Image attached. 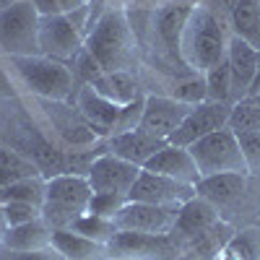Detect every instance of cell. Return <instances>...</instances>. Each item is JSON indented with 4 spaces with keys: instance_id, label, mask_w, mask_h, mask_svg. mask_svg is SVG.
<instances>
[{
    "instance_id": "5b68a950",
    "label": "cell",
    "mask_w": 260,
    "mask_h": 260,
    "mask_svg": "<svg viewBox=\"0 0 260 260\" xmlns=\"http://www.w3.org/2000/svg\"><path fill=\"white\" fill-rule=\"evenodd\" d=\"M195 164H198L201 177L208 175H224V172H237V175H250V161L245 156V148L240 143V136L232 127L213 130L206 138L187 146Z\"/></svg>"
},
{
    "instance_id": "277c9868",
    "label": "cell",
    "mask_w": 260,
    "mask_h": 260,
    "mask_svg": "<svg viewBox=\"0 0 260 260\" xmlns=\"http://www.w3.org/2000/svg\"><path fill=\"white\" fill-rule=\"evenodd\" d=\"M16 73L21 76L29 89L42 96L45 102H68L76 89V76L71 65L45 55H26V57H11Z\"/></svg>"
},
{
    "instance_id": "cb8c5ba5",
    "label": "cell",
    "mask_w": 260,
    "mask_h": 260,
    "mask_svg": "<svg viewBox=\"0 0 260 260\" xmlns=\"http://www.w3.org/2000/svg\"><path fill=\"white\" fill-rule=\"evenodd\" d=\"M232 34L260 50V0H237L229 8Z\"/></svg>"
},
{
    "instance_id": "3957f363",
    "label": "cell",
    "mask_w": 260,
    "mask_h": 260,
    "mask_svg": "<svg viewBox=\"0 0 260 260\" xmlns=\"http://www.w3.org/2000/svg\"><path fill=\"white\" fill-rule=\"evenodd\" d=\"M91 185L86 177L78 175H55L47 180L45 203H42V216L52 229H71L76 219L89 211L91 201Z\"/></svg>"
},
{
    "instance_id": "83f0119b",
    "label": "cell",
    "mask_w": 260,
    "mask_h": 260,
    "mask_svg": "<svg viewBox=\"0 0 260 260\" xmlns=\"http://www.w3.org/2000/svg\"><path fill=\"white\" fill-rule=\"evenodd\" d=\"M206 78V89H208V99L211 102H232V73H229V62L226 57L221 62H216L213 68H208L203 73Z\"/></svg>"
},
{
    "instance_id": "1f68e13d",
    "label": "cell",
    "mask_w": 260,
    "mask_h": 260,
    "mask_svg": "<svg viewBox=\"0 0 260 260\" xmlns=\"http://www.w3.org/2000/svg\"><path fill=\"white\" fill-rule=\"evenodd\" d=\"M127 203L125 195H117V192H94L91 201H89V213H96V216H107V219H115L117 211Z\"/></svg>"
},
{
    "instance_id": "9c48e42d",
    "label": "cell",
    "mask_w": 260,
    "mask_h": 260,
    "mask_svg": "<svg viewBox=\"0 0 260 260\" xmlns=\"http://www.w3.org/2000/svg\"><path fill=\"white\" fill-rule=\"evenodd\" d=\"M39 50L45 57L71 65V60L83 50V34L65 13L47 16L39 24Z\"/></svg>"
},
{
    "instance_id": "4dcf8cb0",
    "label": "cell",
    "mask_w": 260,
    "mask_h": 260,
    "mask_svg": "<svg viewBox=\"0 0 260 260\" xmlns=\"http://www.w3.org/2000/svg\"><path fill=\"white\" fill-rule=\"evenodd\" d=\"M71 71L76 76V83H83V86H91L104 71H102V65L94 60V55L89 50H81L73 60H71Z\"/></svg>"
},
{
    "instance_id": "d590c367",
    "label": "cell",
    "mask_w": 260,
    "mask_h": 260,
    "mask_svg": "<svg viewBox=\"0 0 260 260\" xmlns=\"http://www.w3.org/2000/svg\"><path fill=\"white\" fill-rule=\"evenodd\" d=\"M31 6L37 8V13H39L42 18H47V16H60V13H62L60 0H31Z\"/></svg>"
},
{
    "instance_id": "ac0fdd59",
    "label": "cell",
    "mask_w": 260,
    "mask_h": 260,
    "mask_svg": "<svg viewBox=\"0 0 260 260\" xmlns=\"http://www.w3.org/2000/svg\"><path fill=\"white\" fill-rule=\"evenodd\" d=\"M164 143L167 141L154 138V136H148L146 130L136 127V130H127V133L110 136L107 138V151L120 156V159H125V161H130V164H136V167H143Z\"/></svg>"
},
{
    "instance_id": "7a4b0ae2",
    "label": "cell",
    "mask_w": 260,
    "mask_h": 260,
    "mask_svg": "<svg viewBox=\"0 0 260 260\" xmlns=\"http://www.w3.org/2000/svg\"><path fill=\"white\" fill-rule=\"evenodd\" d=\"M229 37L224 21L211 6L195 3L182 34V62L190 73H206L226 57Z\"/></svg>"
},
{
    "instance_id": "6da1fadb",
    "label": "cell",
    "mask_w": 260,
    "mask_h": 260,
    "mask_svg": "<svg viewBox=\"0 0 260 260\" xmlns=\"http://www.w3.org/2000/svg\"><path fill=\"white\" fill-rule=\"evenodd\" d=\"M83 47L94 55L104 73L133 71L138 62V39L127 18V11L122 6L110 8L96 21V26L86 34Z\"/></svg>"
},
{
    "instance_id": "8992f818",
    "label": "cell",
    "mask_w": 260,
    "mask_h": 260,
    "mask_svg": "<svg viewBox=\"0 0 260 260\" xmlns=\"http://www.w3.org/2000/svg\"><path fill=\"white\" fill-rule=\"evenodd\" d=\"M39 24L42 16L31 0H13L0 8V50L8 57L42 55L39 50Z\"/></svg>"
},
{
    "instance_id": "603a6c76",
    "label": "cell",
    "mask_w": 260,
    "mask_h": 260,
    "mask_svg": "<svg viewBox=\"0 0 260 260\" xmlns=\"http://www.w3.org/2000/svg\"><path fill=\"white\" fill-rule=\"evenodd\" d=\"M94 89L104 96L115 102L117 107H125L130 102H136L141 94V86H138V78L133 76V71H112V73H102L94 83Z\"/></svg>"
},
{
    "instance_id": "b9f144b4",
    "label": "cell",
    "mask_w": 260,
    "mask_h": 260,
    "mask_svg": "<svg viewBox=\"0 0 260 260\" xmlns=\"http://www.w3.org/2000/svg\"><path fill=\"white\" fill-rule=\"evenodd\" d=\"M221 3H224V8H226V11H229V8H232V6H234V3H237V0H221Z\"/></svg>"
},
{
    "instance_id": "5bb4252c",
    "label": "cell",
    "mask_w": 260,
    "mask_h": 260,
    "mask_svg": "<svg viewBox=\"0 0 260 260\" xmlns=\"http://www.w3.org/2000/svg\"><path fill=\"white\" fill-rule=\"evenodd\" d=\"M192 110L190 104L177 102L175 96H156L148 94L146 96V107H143V120H141V130H146L148 136L169 141V136L182 125V120L187 117V112Z\"/></svg>"
},
{
    "instance_id": "d6986e66",
    "label": "cell",
    "mask_w": 260,
    "mask_h": 260,
    "mask_svg": "<svg viewBox=\"0 0 260 260\" xmlns=\"http://www.w3.org/2000/svg\"><path fill=\"white\" fill-rule=\"evenodd\" d=\"M216 221H219V211L216 206L206 198H201L198 192L192 195L190 201H185L177 211V221H175V229H172V237H182V240H192V237L203 234L206 229H211Z\"/></svg>"
},
{
    "instance_id": "7402d4cb",
    "label": "cell",
    "mask_w": 260,
    "mask_h": 260,
    "mask_svg": "<svg viewBox=\"0 0 260 260\" xmlns=\"http://www.w3.org/2000/svg\"><path fill=\"white\" fill-rule=\"evenodd\" d=\"M52 247L65 260H104L107 245H99L89 237H83L73 229H52Z\"/></svg>"
},
{
    "instance_id": "9a60e30c",
    "label": "cell",
    "mask_w": 260,
    "mask_h": 260,
    "mask_svg": "<svg viewBox=\"0 0 260 260\" xmlns=\"http://www.w3.org/2000/svg\"><path fill=\"white\" fill-rule=\"evenodd\" d=\"M143 169L172 177V180L185 182V185H192V187L201 180V172H198V164H195L192 154L185 146H175V143H164L156 154L143 164Z\"/></svg>"
},
{
    "instance_id": "8fae6325",
    "label": "cell",
    "mask_w": 260,
    "mask_h": 260,
    "mask_svg": "<svg viewBox=\"0 0 260 260\" xmlns=\"http://www.w3.org/2000/svg\"><path fill=\"white\" fill-rule=\"evenodd\" d=\"M192 195H195L192 185H185V182H177L172 177L156 175V172L141 169L136 185L127 192V201L154 203V206H182L185 201L192 198Z\"/></svg>"
},
{
    "instance_id": "74e56055",
    "label": "cell",
    "mask_w": 260,
    "mask_h": 260,
    "mask_svg": "<svg viewBox=\"0 0 260 260\" xmlns=\"http://www.w3.org/2000/svg\"><path fill=\"white\" fill-rule=\"evenodd\" d=\"M16 96V89L8 78V73L3 71V65H0V99H13Z\"/></svg>"
},
{
    "instance_id": "7bdbcfd3",
    "label": "cell",
    "mask_w": 260,
    "mask_h": 260,
    "mask_svg": "<svg viewBox=\"0 0 260 260\" xmlns=\"http://www.w3.org/2000/svg\"><path fill=\"white\" fill-rule=\"evenodd\" d=\"M257 102H260V99H257Z\"/></svg>"
},
{
    "instance_id": "8d00e7d4",
    "label": "cell",
    "mask_w": 260,
    "mask_h": 260,
    "mask_svg": "<svg viewBox=\"0 0 260 260\" xmlns=\"http://www.w3.org/2000/svg\"><path fill=\"white\" fill-rule=\"evenodd\" d=\"M24 161H29V159H24V156L18 154V151H11V148H6V146H0V169H3V167L24 164Z\"/></svg>"
},
{
    "instance_id": "f1b7e54d",
    "label": "cell",
    "mask_w": 260,
    "mask_h": 260,
    "mask_svg": "<svg viewBox=\"0 0 260 260\" xmlns=\"http://www.w3.org/2000/svg\"><path fill=\"white\" fill-rule=\"evenodd\" d=\"M226 250H232L240 260H260V226L234 232L226 242Z\"/></svg>"
},
{
    "instance_id": "4fadbf2b",
    "label": "cell",
    "mask_w": 260,
    "mask_h": 260,
    "mask_svg": "<svg viewBox=\"0 0 260 260\" xmlns=\"http://www.w3.org/2000/svg\"><path fill=\"white\" fill-rule=\"evenodd\" d=\"M192 6L195 3H190V0H172V3L151 11L154 13V31L161 42L164 52L172 60H177L182 68H185V62H182V34H185V26H187V18L192 13Z\"/></svg>"
},
{
    "instance_id": "f546056e",
    "label": "cell",
    "mask_w": 260,
    "mask_h": 260,
    "mask_svg": "<svg viewBox=\"0 0 260 260\" xmlns=\"http://www.w3.org/2000/svg\"><path fill=\"white\" fill-rule=\"evenodd\" d=\"M172 96H175L177 102H182V104H190V107L201 104V102H208V89H206L203 73H192L190 78L177 81L175 94H172Z\"/></svg>"
},
{
    "instance_id": "e0dca14e",
    "label": "cell",
    "mask_w": 260,
    "mask_h": 260,
    "mask_svg": "<svg viewBox=\"0 0 260 260\" xmlns=\"http://www.w3.org/2000/svg\"><path fill=\"white\" fill-rule=\"evenodd\" d=\"M257 52L252 45L242 42L240 37H229V47H226V62H229V73H232V99L242 102L250 91V86L257 73Z\"/></svg>"
},
{
    "instance_id": "44dd1931",
    "label": "cell",
    "mask_w": 260,
    "mask_h": 260,
    "mask_svg": "<svg viewBox=\"0 0 260 260\" xmlns=\"http://www.w3.org/2000/svg\"><path fill=\"white\" fill-rule=\"evenodd\" d=\"M247 185V175H237V172H224V175H208L201 177L195 185V192L201 198L211 201L213 206H226L232 201H237L245 192Z\"/></svg>"
},
{
    "instance_id": "d4e9b609",
    "label": "cell",
    "mask_w": 260,
    "mask_h": 260,
    "mask_svg": "<svg viewBox=\"0 0 260 260\" xmlns=\"http://www.w3.org/2000/svg\"><path fill=\"white\" fill-rule=\"evenodd\" d=\"M45 192H47V177L45 175H31V177L16 180L6 187H0V206H6V203H31V206L42 208Z\"/></svg>"
},
{
    "instance_id": "ffe728a7",
    "label": "cell",
    "mask_w": 260,
    "mask_h": 260,
    "mask_svg": "<svg viewBox=\"0 0 260 260\" xmlns=\"http://www.w3.org/2000/svg\"><path fill=\"white\" fill-rule=\"evenodd\" d=\"M0 247L6 250H16V252H31V250H45L52 247V226L42 219H34L29 224H18V226H8Z\"/></svg>"
},
{
    "instance_id": "30bf717a",
    "label": "cell",
    "mask_w": 260,
    "mask_h": 260,
    "mask_svg": "<svg viewBox=\"0 0 260 260\" xmlns=\"http://www.w3.org/2000/svg\"><path fill=\"white\" fill-rule=\"evenodd\" d=\"M180 206H154V203H136L127 201L117 216L115 224L125 232H143V234H172L177 221Z\"/></svg>"
},
{
    "instance_id": "ba28073f",
    "label": "cell",
    "mask_w": 260,
    "mask_h": 260,
    "mask_svg": "<svg viewBox=\"0 0 260 260\" xmlns=\"http://www.w3.org/2000/svg\"><path fill=\"white\" fill-rule=\"evenodd\" d=\"M232 102H201L195 104L192 110L187 112V117L182 120V125L169 136L167 143H175V146H192L195 141L206 138L213 130H221L229 125V115H232Z\"/></svg>"
},
{
    "instance_id": "4316f807",
    "label": "cell",
    "mask_w": 260,
    "mask_h": 260,
    "mask_svg": "<svg viewBox=\"0 0 260 260\" xmlns=\"http://www.w3.org/2000/svg\"><path fill=\"white\" fill-rule=\"evenodd\" d=\"M71 229L78 232V234H83V237H89V240H94V242H99V245H107V242H110L112 237L117 234L115 219L96 216V213H89V211H86L81 219H76Z\"/></svg>"
},
{
    "instance_id": "7c38bea8",
    "label": "cell",
    "mask_w": 260,
    "mask_h": 260,
    "mask_svg": "<svg viewBox=\"0 0 260 260\" xmlns=\"http://www.w3.org/2000/svg\"><path fill=\"white\" fill-rule=\"evenodd\" d=\"M141 169L143 167H136V164L110 154V151H104V154L91 164L86 180H89L94 192H117V195H125L127 198V192L136 185Z\"/></svg>"
},
{
    "instance_id": "d6a6232c",
    "label": "cell",
    "mask_w": 260,
    "mask_h": 260,
    "mask_svg": "<svg viewBox=\"0 0 260 260\" xmlns=\"http://www.w3.org/2000/svg\"><path fill=\"white\" fill-rule=\"evenodd\" d=\"M143 107H146V96H138L136 102L120 107V117H117V122H115V133H127V130L141 127ZM115 133H112V136H115Z\"/></svg>"
},
{
    "instance_id": "60d3db41",
    "label": "cell",
    "mask_w": 260,
    "mask_h": 260,
    "mask_svg": "<svg viewBox=\"0 0 260 260\" xmlns=\"http://www.w3.org/2000/svg\"><path fill=\"white\" fill-rule=\"evenodd\" d=\"M247 99H260V86H257V89H255V91H252V94H250Z\"/></svg>"
},
{
    "instance_id": "e575fe53",
    "label": "cell",
    "mask_w": 260,
    "mask_h": 260,
    "mask_svg": "<svg viewBox=\"0 0 260 260\" xmlns=\"http://www.w3.org/2000/svg\"><path fill=\"white\" fill-rule=\"evenodd\" d=\"M0 260H65L55 247H45V250H31V252H16V250H6L0 247Z\"/></svg>"
},
{
    "instance_id": "ab89813d",
    "label": "cell",
    "mask_w": 260,
    "mask_h": 260,
    "mask_svg": "<svg viewBox=\"0 0 260 260\" xmlns=\"http://www.w3.org/2000/svg\"><path fill=\"white\" fill-rule=\"evenodd\" d=\"M91 0H60V6H62V13H71V11H78L83 6H89Z\"/></svg>"
},
{
    "instance_id": "f35d334b",
    "label": "cell",
    "mask_w": 260,
    "mask_h": 260,
    "mask_svg": "<svg viewBox=\"0 0 260 260\" xmlns=\"http://www.w3.org/2000/svg\"><path fill=\"white\" fill-rule=\"evenodd\" d=\"M167 3H172V0H130V6H136L138 11H156Z\"/></svg>"
},
{
    "instance_id": "836d02e7",
    "label": "cell",
    "mask_w": 260,
    "mask_h": 260,
    "mask_svg": "<svg viewBox=\"0 0 260 260\" xmlns=\"http://www.w3.org/2000/svg\"><path fill=\"white\" fill-rule=\"evenodd\" d=\"M3 216H6L8 226H18V224H29L34 219H42V208L31 206V203H6Z\"/></svg>"
},
{
    "instance_id": "52a82bcc",
    "label": "cell",
    "mask_w": 260,
    "mask_h": 260,
    "mask_svg": "<svg viewBox=\"0 0 260 260\" xmlns=\"http://www.w3.org/2000/svg\"><path fill=\"white\" fill-rule=\"evenodd\" d=\"M110 257H127V260H169L177 255V242L172 234H143V232H125L107 242Z\"/></svg>"
},
{
    "instance_id": "484cf974",
    "label": "cell",
    "mask_w": 260,
    "mask_h": 260,
    "mask_svg": "<svg viewBox=\"0 0 260 260\" xmlns=\"http://www.w3.org/2000/svg\"><path fill=\"white\" fill-rule=\"evenodd\" d=\"M226 127H232L237 136H260V102L257 99L234 102Z\"/></svg>"
},
{
    "instance_id": "2e32d148",
    "label": "cell",
    "mask_w": 260,
    "mask_h": 260,
    "mask_svg": "<svg viewBox=\"0 0 260 260\" xmlns=\"http://www.w3.org/2000/svg\"><path fill=\"white\" fill-rule=\"evenodd\" d=\"M76 110L89 122V127L99 138H110L115 133V122L120 117V107L110 99H104L94 86H81L76 96Z\"/></svg>"
}]
</instances>
